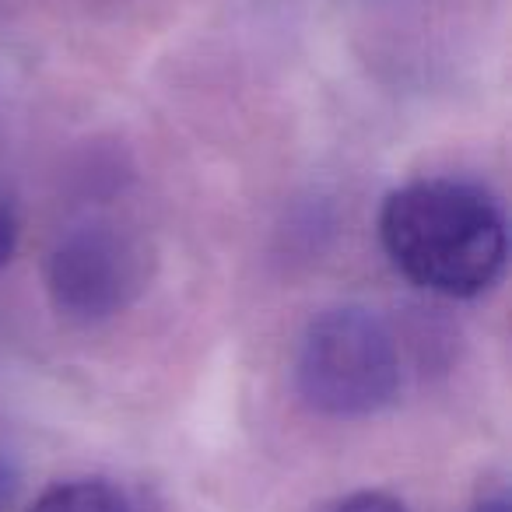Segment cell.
<instances>
[{
    "label": "cell",
    "instance_id": "obj_1",
    "mask_svg": "<svg viewBox=\"0 0 512 512\" xmlns=\"http://www.w3.org/2000/svg\"><path fill=\"white\" fill-rule=\"evenodd\" d=\"M379 242L411 285L442 299H477L505 271L509 235L498 204L456 179H418L379 207Z\"/></svg>",
    "mask_w": 512,
    "mask_h": 512
},
{
    "label": "cell",
    "instance_id": "obj_2",
    "mask_svg": "<svg viewBox=\"0 0 512 512\" xmlns=\"http://www.w3.org/2000/svg\"><path fill=\"white\" fill-rule=\"evenodd\" d=\"M295 386L306 407L323 418L379 414L400 390V351L390 327L358 306L316 316L295 355Z\"/></svg>",
    "mask_w": 512,
    "mask_h": 512
},
{
    "label": "cell",
    "instance_id": "obj_3",
    "mask_svg": "<svg viewBox=\"0 0 512 512\" xmlns=\"http://www.w3.org/2000/svg\"><path fill=\"white\" fill-rule=\"evenodd\" d=\"M141 281L137 249L113 228H74L50 256V299L74 323H102L130 302Z\"/></svg>",
    "mask_w": 512,
    "mask_h": 512
},
{
    "label": "cell",
    "instance_id": "obj_4",
    "mask_svg": "<svg viewBox=\"0 0 512 512\" xmlns=\"http://www.w3.org/2000/svg\"><path fill=\"white\" fill-rule=\"evenodd\" d=\"M29 512H130V502L116 484L102 477H81V481L53 484Z\"/></svg>",
    "mask_w": 512,
    "mask_h": 512
},
{
    "label": "cell",
    "instance_id": "obj_5",
    "mask_svg": "<svg viewBox=\"0 0 512 512\" xmlns=\"http://www.w3.org/2000/svg\"><path fill=\"white\" fill-rule=\"evenodd\" d=\"M18 239H22V218L18 207L8 193L0 190V267H8L18 253Z\"/></svg>",
    "mask_w": 512,
    "mask_h": 512
},
{
    "label": "cell",
    "instance_id": "obj_6",
    "mask_svg": "<svg viewBox=\"0 0 512 512\" xmlns=\"http://www.w3.org/2000/svg\"><path fill=\"white\" fill-rule=\"evenodd\" d=\"M330 512H407V505L386 491H355Z\"/></svg>",
    "mask_w": 512,
    "mask_h": 512
},
{
    "label": "cell",
    "instance_id": "obj_7",
    "mask_svg": "<svg viewBox=\"0 0 512 512\" xmlns=\"http://www.w3.org/2000/svg\"><path fill=\"white\" fill-rule=\"evenodd\" d=\"M18 495V470L8 456H0V512H11Z\"/></svg>",
    "mask_w": 512,
    "mask_h": 512
},
{
    "label": "cell",
    "instance_id": "obj_8",
    "mask_svg": "<svg viewBox=\"0 0 512 512\" xmlns=\"http://www.w3.org/2000/svg\"><path fill=\"white\" fill-rule=\"evenodd\" d=\"M474 512H509V502H505V498L498 495V498H488V502H481Z\"/></svg>",
    "mask_w": 512,
    "mask_h": 512
}]
</instances>
